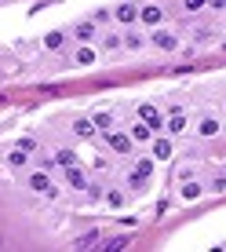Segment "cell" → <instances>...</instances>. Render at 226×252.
Here are the masks:
<instances>
[{"mask_svg":"<svg viewBox=\"0 0 226 252\" xmlns=\"http://www.w3.org/2000/svg\"><path fill=\"white\" fill-rule=\"evenodd\" d=\"M135 15H139V7H135V4H120V7H117V11H113V19H117V22H124V26H128V22H135Z\"/></svg>","mask_w":226,"mask_h":252,"instance_id":"ba28073f","label":"cell"},{"mask_svg":"<svg viewBox=\"0 0 226 252\" xmlns=\"http://www.w3.org/2000/svg\"><path fill=\"white\" fill-rule=\"evenodd\" d=\"M77 161H81V158H77L73 150H58V154H55V164H58V168H69V164H77Z\"/></svg>","mask_w":226,"mask_h":252,"instance_id":"9a60e30c","label":"cell"},{"mask_svg":"<svg viewBox=\"0 0 226 252\" xmlns=\"http://www.w3.org/2000/svg\"><path fill=\"white\" fill-rule=\"evenodd\" d=\"M212 190H215V194H226V179H215V183H212Z\"/></svg>","mask_w":226,"mask_h":252,"instance_id":"cb8c5ba5","label":"cell"},{"mask_svg":"<svg viewBox=\"0 0 226 252\" xmlns=\"http://www.w3.org/2000/svg\"><path fill=\"white\" fill-rule=\"evenodd\" d=\"M29 190H37V194H51V197H55V183H51L48 172H37V176H29Z\"/></svg>","mask_w":226,"mask_h":252,"instance_id":"3957f363","label":"cell"},{"mask_svg":"<svg viewBox=\"0 0 226 252\" xmlns=\"http://www.w3.org/2000/svg\"><path fill=\"white\" fill-rule=\"evenodd\" d=\"M179 132H186V117H182V114H171V121H168V135H179Z\"/></svg>","mask_w":226,"mask_h":252,"instance_id":"2e32d148","label":"cell"},{"mask_svg":"<svg viewBox=\"0 0 226 252\" xmlns=\"http://www.w3.org/2000/svg\"><path fill=\"white\" fill-rule=\"evenodd\" d=\"M91 37H95V19L77 26V40H91Z\"/></svg>","mask_w":226,"mask_h":252,"instance_id":"e0dca14e","label":"cell"},{"mask_svg":"<svg viewBox=\"0 0 226 252\" xmlns=\"http://www.w3.org/2000/svg\"><path fill=\"white\" fill-rule=\"evenodd\" d=\"M66 183H69V187H77V190H88V176H84V168L69 164V168H66Z\"/></svg>","mask_w":226,"mask_h":252,"instance_id":"5b68a950","label":"cell"},{"mask_svg":"<svg viewBox=\"0 0 226 252\" xmlns=\"http://www.w3.org/2000/svg\"><path fill=\"white\" fill-rule=\"evenodd\" d=\"M139 117H142L146 125L153 128V132H161V128H164V121H161V114H157V110L150 106V102H139Z\"/></svg>","mask_w":226,"mask_h":252,"instance_id":"277c9868","label":"cell"},{"mask_svg":"<svg viewBox=\"0 0 226 252\" xmlns=\"http://www.w3.org/2000/svg\"><path fill=\"white\" fill-rule=\"evenodd\" d=\"M102 48H106V51H113V48H120V37H113V33H110V37L102 40Z\"/></svg>","mask_w":226,"mask_h":252,"instance_id":"7402d4cb","label":"cell"},{"mask_svg":"<svg viewBox=\"0 0 226 252\" xmlns=\"http://www.w3.org/2000/svg\"><path fill=\"white\" fill-rule=\"evenodd\" d=\"M208 4H212L215 11H223V7H226V0H208Z\"/></svg>","mask_w":226,"mask_h":252,"instance_id":"d4e9b609","label":"cell"},{"mask_svg":"<svg viewBox=\"0 0 226 252\" xmlns=\"http://www.w3.org/2000/svg\"><path fill=\"white\" fill-rule=\"evenodd\" d=\"M124 44H128V48H132V51H139V48H142V44H146V40H142V37H139V33H128V40H124Z\"/></svg>","mask_w":226,"mask_h":252,"instance_id":"ffe728a7","label":"cell"},{"mask_svg":"<svg viewBox=\"0 0 226 252\" xmlns=\"http://www.w3.org/2000/svg\"><path fill=\"white\" fill-rule=\"evenodd\" d=\"M153 44H157L161 51H175V48H179V40L171 37V33H153Z\"/></svg>","mask_w":226,"mask_h":252,"instance_id":"8fae6325","label":"cell"},{"mask_svg":"<svg viewBox=\"0 0 226 252\" xmlns=\"http://www.w3.org/2000/svg\"><path fill=\"white\" fill-rule=\"evenodd\" d=\"M44 44H48L51 51H58V48H62V33H48V37H44Z\"/></svg>","mask_w":226,"mask_h":252,"instance_id":"d6986e66","label":"cell"},{"mask_svg":"<svg viewBox=\"0 0 226 252\" xmlns=\"http://www.w3.org/2000/svg\"><path fill=\"white\" fill-rule=\"evenodd\" d=\"M139 19H142L146 26H161V19H164V11H161L157 4H146L142 11H139Z\"/></svg>","mask_w":226,"mask_h":252,"instance_id":"8992f818","label":"cell"},{"mask_svg":"<svg viewBox=\"0 0 226 252\" xmlns=\"http://www.w3.org/2000/svg\"><path fill=\"white\" fill-rule=\"evenodd\" d=\"M171 158V139H157L153 143V161H168Z\"/></svg>","mask_w":226,"mask_h":252,"instance_id":"30bf717a","label":"cell"},{"mask_svg":"<svg viewBox=\"0 0 226 252\" xmlns=\"http://www.w3.org/2000/svg\"><path fill=\"white\" fill-rule=\"evenodd\" d=\"M132 139H139V143H146V139H153V128L146 125V121H139V125H132Z\"/></svg>","mask_w":226,"mask_h":252,"instance_id":"7c38bea8","label":"cell"},{"mask_svg":"<svg viewBox=\"0 0 226 252\" xmlns=\"http://www.w3.org/2000/svg\"><path fill=\"white\" fill-rule=\"evenodd\" d=\"M106 139H110V150H117V154L132 150V132H106Z\"/></svg>","mask_w":226,"mask_h":252,"instance_id":"7a4b0ae2","label":"cell"},{"mask_svg":"<svg viewBox=\"0 0 226 252\" xmlns=\"http://www.w3.org/2000/svg\"><path fill=\"white\" fill-rule=\"evenodd\" d=\"M91 121H95V128H102V132H110V128H113V114H110V110H99Z\"/></svg>","mask_w":226,"mask_h":252,"instance_id":"5bb4252c","label":"cell"},{"mask_svg":"<svg viewBox=\"0 0 226 252\" xmlns=\"http://www.w3.org/2000/svg\"><path fill=\"white\" fill-rule=\"evenodd\" d=\"M77 63H81V66H91V63H95V51H91V48H81V51H77Z\"/></svg>","mask_w":226,"mask_h":252,"instance_id":"ac0fdd59","label":"cell"},{"mask_svg":"<svg viewBox=\"0 0 226 252\" xmlns=\"http://www.w3.org/2000/svg\"><path fill=\"white\" fill-rule=\"evenodd\" d=\"M150 172H153V158H146V161H139L135 168H132V176H128V183H132V187H142L146 179H150Z\"/></svg>","mask_w":226,"mask_h":252,"instance_id":"6da1fadb","label":"cell"},{"mask_svg":"<svg viewBox=\"0 0 226 252\" xmlns=\"http://www.w3.org/2000/svg\"><path fill=\"white\" fill-rule=\"evenodd\" d=\"M201 194H204L201 183H182V201H197Z\"/></svg>","mask_w":226,"mask_h":252,"instance_id":"4fadbf2b","label":"cell"},{"mask_svg":"<svg viewBox=\"0 0 226 252\" xmlns=\"http://www.w3.org/2000/svg\"><path fill=\"white\" fill-rule=\"evenodd\" d=\"M106 201H110V208H120V205H124V197H120V194H106Z\"/></svg>","mask_w":226,"mask_h":252,"instance_id":"603a6c76","label":"cell"},{"mask_svg":"<svg viewBox=\"0 0 226 252\" xmlns=\"http://www.w3.org/2000/svg\"><path fill=\"white\" fill-rule=\"evenodd\" d=\"M197 135H201V139H212V135H219V121H215V117H204L201 125H197Z\"/></svg>","mask_w":226,"mask_h":252,"instance_id":"9c48e42d","label":"cell"},{"mask_svg":"<svg viewBox=\"0 0 226 252\" xmlns=\"http://www.w3.org/2000/svg\"><path fill=\"white\" fill-rule=\"evenodd\" d=\"M204 4H208V0H182V7H186V11H201Z\"/></svg>","mask_w":226,"mask_h":252,"instance_id":"44dd1931","label":"cell"},{"mask_svg":"<svg viewBox=\"0 0 226 252\" xmlns=\"http://www.w3.org/2000/svg\"><path fill=\"white\" fill-rule=\"evenodd\" d=\"M73 135L91 139V135H95V121H88V117H77V121H73Z\"/></svg>","mask_w":226,"mask_h":252,"instance_id":"52a82bcc","label":"cell"}]
</instances>
